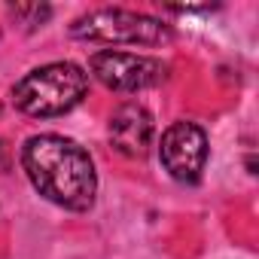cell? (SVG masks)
Returning <instances> with one entry per match:
<instances>
[{
  "label": "cell",
  "mask_w": 259,
  "mask_h": 259,
  "mask_svg": "<svg viewBox=\"0 0 259 259\" xmlns=\"http://www.w3.org/2000/svg\"><path fill=\"white\" fill-rule=\"evenodd\" d=\"M70 37L92 43H128V46H162L174 40L171 25L132 13V10H92L70 25Z\"/></svg>",
  "instance_id": "3957f363"
},
{
  "label": "cell",
  "mask_w": 259,
  "mask_h": 259,
  "mask_svg": "<svg viewBox=\"0 0 259 259\" xmlns=\"http://www.w3.org/2000/svg\"><path fill=\"white\" fill-rule=\"evenodd\" d=\"M89 92V73L79 64L55 61L31 70L13 85V101L28 116H61Z\"/></svg>",
  "instance_id": "7a4b0ae2"
},
{
  "label": "cell",
  "mask_w": 259,
  "mask_h": 259,
  "mask_svg": "<svg viewBox=\"0 0 259 259\" xmlns=\"http://www.w3.org/2000/svg\"><path fill=\"white\" fill-rule=\"evenodd\" d=\"M22 168L46 201L76 213L95 204L98 174L76 141L61 135H34L22 147Z\"/></svg>",
  "instance_id": "6da1fadb"
},
{
  "label": "cell",
  "mask_w": 259,
  "mask_h": 259,
  "mask_svg": "<svg viewBox=\"0 0 259 259\" xmlns=\"http://www.w3.org/2000/svg\"><path fill=\"white\" fill-rule=\"evenodd\" d=\"M89 70L95 79L113 92H144L153 85H162L168 79V64L150 55H135V52H95L89 58Z\"/></svg>",
  "instance_id": "277c9868"
},
{
  "label": "cell",
  "mask_w": 259,
  "mask_h": 259,
  "mask_svg": "<svg viewBox=\"0 0 259 259\" xmlns=\"http://www.w3.org/2000/svg\"><path fill=\"white\" fill-rule=\"evenodd\" d=\"M153 116L141 104H122L110 116V144L128 159H144L153 147Z\"/></svg>",
  "instance_id": "8992f818"
},
{
  "label": "cell",
  "mask_w": 259,
  "mask_h": 259,
  "mask_svg": "<svg viewBox=\"0 0 259 259\" xmlns=\"http://www.w3.org/2000/svg\"><path fill=\"white\" fill-rule=\"evenodd\" d=\"M10 13L16 16L19 25H25L28 31H34V28H40V25L49 22L52 7H46V4H16V7H10Z\"/></svg>",
  "instance_id": "52a82bcc"
},
{
  "label": "cell",
  "mask_w": 259,
  "mask_h": 259,
  "mask_svg": "<svg viewBox=\"0 0 259 259\" xmlns=\"http://www.w3.org/2000/svg\"><path fill=\"white\" fill-rule=\"evenodd\" d=\"M159 159L177 183H198L207 162V135L195 122H174L162 135Z\"/></svg>",
  "instance_id": "5b68a950"
}]
</instances>
